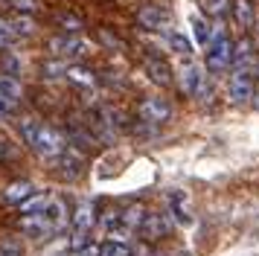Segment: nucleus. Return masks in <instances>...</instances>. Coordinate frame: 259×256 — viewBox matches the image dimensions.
<instances>
[{
    "instance_id": "obj_24",
    "label": "nucleus",
    "mask_w": 259,
    "mask_h": 256,
    "mask_svg": "<svg viewBox=\"0 0 259 256\" xmlns=\"http://www.w3.org/2000/svg\"><path fill=\"white\" fill-rule=\"evenodd\" d=\"M99 256H131V247L122 242H105L99 247Z\"/></svg>"
},
{
    "instance_id": "obj_23",
    "label": "nucleus",
    "mask_w": 259,
    "mask_h": 256,
    "mask_svg": "<svg viewBox=\"0 0 259 256\" xmlns=\"http://www.w3.org/2000/svg\"><path fill=\"white\" fill-rule=\"evenodd\" d=\"M0 256H24V244H21V239H15V236L3 239V242H0Z\"/></svg>"
},
{
    "instance_id": "obj_28",
    "label": "nucleus",
    "mask_w": 259,
    "mask_h": 256,
    "mask_svg": "<svg viewBox=\"0 0 259 256\" xmlns=\"http://www.w3.org/2000/svg\"><path fill=\"white\" fill-rule=\"evenodd\" d=\"M256 76H259V61H256Z\"/></svg>"
},
{
    "instance_id": "obj_29",
    "label": "nucleus",
    "mask_w": 259,
    "mask_h": 256,
    "mask_svg": "<svg viewBox=\"0 0 259 256\" xmlns=\"http://www.w3.org/2000/svg\"><path fill=\"white\" fill-rule=\"evenodd\" d=\"M253 256H259V253H253Z\"/></svg>"
},
{
    "instance_id": "obj_26",
    "label": "nucleus",
    "mask_w": 259,
    "mask_h": 256,
    "mask_svg": "<svg viewBox=\"0 0 259 256\" xmlns=\"http://www.w3.org/2000/svg\"><path fill=\"white\" fill-rule=\"evenodd\" d=\"M201 9L207 12V15H212V18H222L224 9H227V0H198Z\"/></svg>"
},
{
    "instance_id": "obj_5",
    "label": "nucleus",
    "mask_w": 259,
    "mask_h": 256,
    "mask_svg": "<svg viewBox=\"0 0 259 256\" xmlns=\"http://www.w3.org/2000/svg\"><path fill=\"white\" fill-rule=\"evenodd\" d=\"M137 23L149 32H166L172 26V15L166 6H157V3H146L140 12H137Z\"/></svg>"
},
{
    "instance_id": "obj_25",
    "label": "nucleus",
    "mask_w": 259,
    "mask_h": 256,
    "mask_svg": "<svg viewBox=\"0 0 259 256\" xmlns=\"http://www.w3.org/2000/svg\"><path fill=\"white\" fill-rule=\"evenodd\" d=\"M169 47H175V53H181V56H189L192 53L189 38H184V35H178V32H169Z\"/></svg>"
},
{
    "instance_id": "obj_14",
    "label": "nucleus",
    "mask_w": 259,
    "mask_h": 256,
    "mask_svg": "<svg viewBox=\"0 0 259 256\" xmlns=\"http://www.w3.org/2000/svg\"><path fill=\"white\" fill-rule=\"evenodd\" d=\"M99 224H102V230H105L108 236H128L131 233L122 209H111V212H105V216L99 219Z\"/></svg>"
},
{
    "instance_id": "obj_3",
    "label": "nucleus",
    "mask_w": 259,
    "mask_h": 256,
    "mask_svg": "<svg viewBox=\"0 0 259 256\" xmlns=\"http://www.w3.org/2000/svg\"><path fill=\"white\" fill-rule=\"evenodd\" d=\"M207 70H212V73H222V70H227L230 64H233V53H236V44L230 41V35L224 32L222 26H215L212 29V38L210 44H207Z\"/></svg>"
},
{
    "instance_id": "obj_1",
    "label": "nucleus",
    "mask_w": 259,
    "mask_h": 256,
    "mask_svg": "<svg viewBox=\"0 0 259 256\" xmlns=\"http://www.w3.org/2000/svg\"><path fill=\"white\" fill-rule=\"evenodd\" d=\"M18 131H21L24 143L35 151L38 157L59 160L61 154L67 151V143H64V137H61L59 131L44 125V122H38V119H21V122H18Z\"/></svg>"
},
{
    "instance_id": "obj_11",
    "label": "nucleus",
    "mask_w": 259,
    "mask_h": 256,
    "mask_svg": "<svg viewBox=\"0 0 259 256\" xmlns=\"http://www.w3.org/2000/svg\"><path fill=\"white\" fill-rule=\"evenodd\" d=\"M166 233H169V219H166L163 212H146L137 236H143V239H160Z\"/></svg>"
},
{
    "instance_id": "obj_2",
    "label": "nucleus",
    "mask_w": 259,
    "mask_h": 256,
    "mask_svg": "<svg viewBox=\"0 0 259 256\" xmlns=\"http://www.w3.org/2000/svg\"><path fill=\"white\" fill-rule=\"evenodd\" d=\"M64 224H67V207H64V201H61V198H50L41 216L21 221V227H24L26 233H35V236L53 233V230H59V227H64Z\"/></svg>"
},
{
    "instance_id": "obj_12",
    "label": "nucleus",
    "mask_w": 259,
    "mask_h": 256,
    "mask_svg": "<svg viewBox=\"0 0 259 256\" xmlns=\"http://www.w3.org/2000/svg\"><path fill=\"white\" fill-rule=\"evenodd\" d=\"M146 76L149 81H154L157 88H169L172 84V67L166 64L163 58H146Z\"/></svg>"
},
{
    "instance_id": "obj_27",
    "label": "nucleus",
    "mask_w": 259,
    "mask_h": 256,
    "mask_svg": "<svg viewBox=\"0 0 259 256\" xmlns=\"http://www.w3.org/2000/svg\"><path fill=\"white\" fill-rule=\"evenodd\" d=\"M12 6H15L18 12H35V9H38L35 0H12Z\"/></svg>"
},
{
    "instance_id": "obj_22",
    "label": "nucleus",
    "mask_w": 259,
    "mask_h": 256,
    "mask_svg": "<svg viewBox=\"0 0 259 256\" xmlns=\"http://www.w3.org/2000/svg\"><path fill=\"white\" fill-rule=\"evenodd\" d=\"M21 35L15 32V26H12V21H3L0 18V50H6V47H12L15 41H18Z\"/></svg>"
},
{
    "instance_id": "obj_6",
    "label": "nucleus",
    "mask_w": 259,
    "mask_h": 256,
    "mask_svg": "<svg viewBox=\"0 0 259 256\" xmlns=\"http://www.w3.org/2000/svg\"><path fill=\"white\" fill-rule=\"evenodd\" d=\"M137 114H140V119L146 125H163L166 119L172 116V105H169V99H163V96H149V99L140 102Z\"/></svg>"
},
{
    "instance_id": "obj_20",
    "label": "nucleus",
    "mask_w": 259,
    "mask_h": 256,
    "mask_svg": "<svg viewBox=\"0 0 259 256\" xmlns=\"http://www.w3.org/2000/svg\"><path fill=\"white\" fill-rule=\"evenodd\" d=\"M47 195H32L26 198L24 204H21V212H24V219H35V216H41L44 212V207H47Z\"/></svg>"
},
{
    "instance_id": "obj_19",
    "label": "nucleus",
    "mask_w": 259,
    "mask_h": 256,
    "mask_svg": "<svg viewBox=\"0 0 259 256\" xmlns=\"http://www.w3.org/2000/svg\"><path fill=\"white\" fill-rule=\"evenodd\" d=\"M233 64H236V70H250V64H253V47H250L247 38H242V41L236 44Z\"/></svg>"
},
{
    "instance_id": "obj_16",
    "label": "nucleus",
    "mask_w": 259,
    "mask_h": 256,
    "mask_svg": "<svg viewBox=\"0 0 259 256\" xmlns=\"http://www.w3.org/2000/svg\"><path fill=\"white\" fill-rule=\"evenodd\" d=\"M32 195H35V186L29 184V181H18V184H9L3 189V201H6V204H18V207Z\"/></svg>"
},
{
    "instance_id": "obj_15",
    "label": "nucleus",
    "mask_w": 259,
    "mask_h": 256,
    "mask_svg": "<svg viewBox=\"0 0 259 256\" xmlns=\"http://www.w3.org/2000/svg\"><path fill=\"white\" fill-rule=\"evenodd\" d=\"M96 224V209L91 201H82L76 212H73V233H91V227Z\"/></svg>"
},
{
    "instance_id": "obj_17",
    "label": "nucleus",
    "mask_w": 259,
    "mask_h": 256,
    "mask_svg": "<svg viewBox=\"0 0 259 256\" xmlns=\"http://www.w3.org/2000/svg\"><path fill=\"white\" fill-rule=\"evenodd\" d=\"M189 26H192V35H195V44H198V47H207V44H210L212 29H215V26H210V23L204 21L201 15H195V12L189 15Z\"/></svg>"
},
{
    "instance_id": "obj_13",
    "label": "nucleus",
    "mask_w": 259,
    "mask_h": 256,
    "mask_svg": "<svg viewBox=\"0 0 259 256\" xmlns=\"http://www.w3.org/2000/svg\"><path fill=\"white\" fill-rule=\"evenodd\" d=\"M59 172L64 175V178H70V181H73V178H79V175L84 172V157L76 149L67 146V151L59 157Z\"/></svg>"
},
{
    "instance_id": "obj_18",
    "label": "nucleus",
    "mask_w": 259,
    "mask_h": 256,
    "mask_svg": "<svg viewBox=\"0 0 259 256\" xmlns=\"http://www.w3.org/2000/svg\"><path fill=\"white\" fill-rule=\"evenodd\" d=\"M233 18H236V23H239L242 29H250L253 21H256L253 3H250V0H233Z\"/></svg>"
},
{
    "instance_id": "obj_10",
    "label": "nucleus",
    "mask_w": 259,
    "mask_h": 256,
    "mask_svg": "<svg viewBox=\"0 0 259 256\" xmlns=\"http://www.w3.org/2000/svg\"><path fill=\"white\" fill-rule=\"evenodd\" d=\"M21 102V84L15 76H0V114L15 111Z\"/></svg>"
},
{
    "instance_id": "obj_9",
    "label": "nucleus",
    "mask_w": 259,
    "mask_h": 256,
    "mask_svg": "<svg viewBox=\"0 0 259 256\" xmlns=\"http://www.w3.org/2000/svg\"><path fill=\"white\" fill-rule=\"evenodd\" d=\"M84 125L94 131L96 140H114V134H117V125H114V119H108L105 108H91L84 116Z\"/></svg>"
},
{
    "instance_id": "obj_8",
    "label": "nucleus",
    "mask_w": 259,
    "mask_h": 256,
    "mask_svg": "<svg viewBox=\"0 0 259 256\" xmlns=\"http://www.w3.org/2000/svg\"><path fill=\"white\" fill-rule=\"evenodd\" d=\"M50 50H53V56H59V58H79L88 53V44H84L79 35H56L53 41H50Z\"/></svg>"
},
{
    "instance_id": "obj_4",
    "label": "nucleus",
    "mask_w": 259,
    "mask_h": 256,
    "mask_svg": "<svg viewBox=\"0 0 259 256\" xmlns=\"http://www.w3.org/2000/svg\"><path fill=\"white\" fill-rule=\"evenodd\" d=\"M227 96H230V102L233 105H247L253 102V76H250V70H233V76L227 81Z\"/></svg>"
},
{
    "instance_id": "obj_21",
    "label": "nucleus",
    "mask_w": 259,
    "mask_h": 256,
    "mask_svg": "<svg viewBox=\"0 0 259 256\" xmlns=\"http://www.w3.org/2000/svg\"><path fill=\"white\" fill-rule=\"evenodd\" d=\"M169 204H172V219L178 221V224H189V212H187V198H184V192H172L169 195Z\"/></svg>"
},
{
    "instance_id": "obj_7",
    "label": "nucleus",
    "mask_w": 259,
    "mask_h": 256,
    "mask_svg": "<svg viewBox=\"0 0 259 256\" xmlns=\"http://www.w3.org/2000/svg\"><path fill=\"white\" fill-rule=\"evenodd\" d=\"M178 79H181V91L187 93V96H204V93H210L207 88V79H204V67L201 64H184L181 73H178Z\"/></svg>"
}]
</instances>
